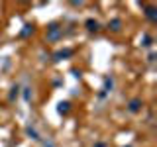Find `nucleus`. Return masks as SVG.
Wrapping results in <instances>:
<instances>
[{
    "label": "nucleus",
    "mask_w": 157,
    "mask_h": 147,
    "mask_svg": "<svg viewBox=\"0 0 157 147\" xmlns=\"http://www.w3.org/2000/svg\"><path fill=\"white\" fill-rule=\"evenodd\" d=\"M86 26H88V29H98V24H96V22H92V20H88V22H86Z\"/></svg>",
    "instance_id": "obj_3"
},
{
    "label": "nucleus",
    "mask_w": 157,
    "mask_h": 147,
    "mask_svg": "<svg viewBox=\"0 0 157 147\" xmlns=\"http://www.w3.org/2000/svg\"><path fill=\"white\" fill-rule=\"evenodd\" d=\"M130 110H132V112H138L139 110V100H133L132 104H130Z\"/></svg>",
    "instance_id": "obj_1"
},
{
    "label": "nucleus",
    "mask_w": 157,
    "mask_h": 147,
    "mask_svg": "<svg viewBox=\"0 0 157 147\" xmlns=\"http://www.w3.org/2000/svg\"><path fill=\"white\" fill-rule=\"evenodd\" d=\"M59 106H61V108H59L61 112H67V110H69V104H67V102H65V104H59Z\"/></svg>",
    "instance_id": "obj_5"
},
{
    "label": "nucleus",
    "mask_w": 157,
    "mask_h": 147,
    "mask_svg": "<svg viewBox=\"0 0 157 147\" xmlns=\"http://www.w3.org/2000/svg\"><path fill=\"white\" fill-rule=\"evenodd\" d=\"M57 33H59L57 26H51V35H49V37H51V39H55V37H57Z\"/></svg>",
    "instance_id": "obj_2"
},
{
    "label": "nucleus",
    "mask_w": 157,
    "mask_h": 147,
    "mask_svg": "<svg viewBox=\"0 0 157 147\" xmlns=\"http://www.w3.org/2000/svg\"><path fill=\"white\" fill-rule=\"evenodd\" d=\"M112 29H120V20H114V22H112Z\"/></svg>",
    "instance_id": "obj_4"
}]
</instances>
